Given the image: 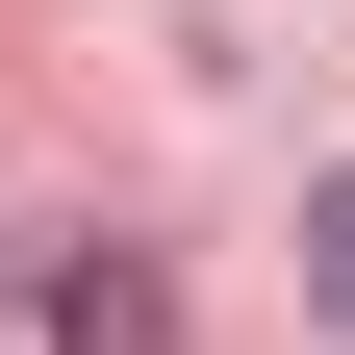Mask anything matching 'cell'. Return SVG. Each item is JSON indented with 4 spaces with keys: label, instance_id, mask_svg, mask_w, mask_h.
Instances as JSON below:
<instances>
[{
    "label": "cell",
    "instance_id": "obj_1",
    "mask_svg": "<svg viewBox=\"0 0 355 355\" xmlns=\"http://www.w3.org/2000/svg\"><path fill=\"white\" fill-rule=\"evenodd\" d=\"M26 330H51V355H178V279L127 229H51V254H26Z\"/></svg>",
    "mask_w": 355,
    "mask_h": 355
},
{
    "label": "cell",
    "instance_id": "obj_2",
    "mask_svg": "<svg viewBox=\"0 0 355 355\" xmlns=\"http://www.w3.org/2000/svg\"><path fill=\"white\" fill-rule=\"evenodd\" d=\"M304 304H330V330H355V153L304 178Z\"/></svg>",
    "mask_w": 355,
    "mask_h": 355
}]
</instances>
